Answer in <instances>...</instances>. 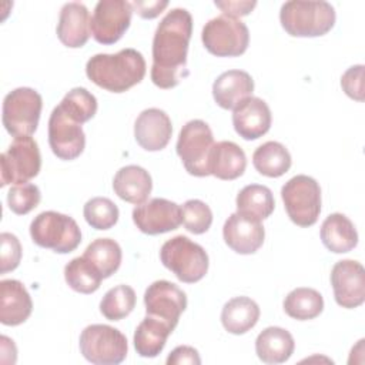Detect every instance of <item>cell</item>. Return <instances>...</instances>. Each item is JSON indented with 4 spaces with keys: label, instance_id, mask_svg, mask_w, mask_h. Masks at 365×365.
<instances>
[{
    "label": "cell",
    "instance_id": "ac0fdd59",
    "mask_svg": "<svg viewBox=\"0 0 365 365\" xmlns=\"http://www.w3.org/2000/svg\"><path fill=\"white\" fill-rule=\"evenodd\" d=\"M271 110L268 104L258 97L242 100L232 110V125L244 140H257L268 133L271 127Z\"/></svg>",
    "mask_w": 365,
    "mask_h": 365
},
{
    "label": "cell",
    "instance_id": "5b68a950",
    "mask_svg": "<svg viewBox=\"0 0 365 365\" xmlns=\"http://www.w3.org/2000/svg\"><path fill=\"white\" fill-rule=\"evenodd\" d=\"M30 237L41 248L57 254H68L81 242V231L76 220L57 211H43L30 224Z\"/></svg>",
    "mask_w": 365,
    "mask_h": 365
},
{
    "label": "cell",
    "instance_id": "d4e9b609",
    "mask_svg": "<svg viewBox=\"0 0 365 365\" xmlns=\"http://www.w3.org/2000/svg\"><path fill=\"white\" fill-rule=\"evenodd\" d=\"M321 241L327 250L335 254H344L354 250L358 244V232L352 221L341 214H329L321 225Z\"/></svg>",
    "mask_w": 365,
    "mask_h": 365
},
{
    "label": "cell",
    "instance_id": "9c48e42d",
    "mask_svg": "<svg viewBox=\"0 0 365 365\" xmlns=\"http://www.w3.org/2000/svg\"><path fill=\"white\" fill-rule=\"evenodd\" d=\"M214 144L212 131L205 121L191 120L182 125L175 150L188 174L195 177L211 175L208 163Z\"/></svg>",
    "mask_w": 365,
    "mask_h": 365
},
{
    "label": "cell",
    "instance_id": "5bb4252c",
    "mask_svg": "<svg viewBox=\"0 0 365 365\" xmlns=\"http://www.w3.org/2000/svg\"><path fill=\"white\" fill-rule=\"evenodd\" d=\"M144 305L147 315L164 321L174 329L187 308V295L175 284L160 279L145 289Z\"/></svg>",
    "mask_w": 365,
    "mask_h": 365
},
{
    "label": "cell",
    "instance_id": "7402d4cb",
    "mask_svg": "<svg viewBox=\"0 0 365 365\" xmlns=\"http://www.w3.org/2000/svg\"><path fill=\"white\" fill-rule=\"evenodd\" d=\"M254 91L252 77L242 70H228L217 77L212 84V97L224 110H234Z\"/></svg>",
    "mask_w": 365,
    "mask_h": 365
},
{
    "label": "cell",
    "instance_id": "3957f363",
    "mask_svg": "<svg viewBox=\"0 0 365 365\" xmlns=\"http://www.w3.org/2000/svg\"><path fill=\"white\" fill-rule=\"evenodd\" d=\"M335 9L328 1L292 0L281 6L279 21L292 37H319L335 24Z\"/></svg>",
    "mask_w": 365,
    "mask_h": 365
},
{
    "label": "cell",
    "instance_id": "277c9868",
    "mask_svg": "<svg viewBox=\"0 0 365 365\" xmlns=\"http://www.w3.org/2000/svg\"><path fill=\"white\" fill-rule=\"evenodd\" d=\"M160 259L167 269L187 284L201 281L208 271L207 251L185 235L165 241L160 250Z\"/></svg>",
    "mask_w": 365,
    "mask_h": 365
},
{
    "label": "cell",
    "instance_id": "52a82bcc",
    "mask_svg": "<svg viewBox=\"0 0 365 365\" xmlns=\"http://www.w3.org/2000/svg\"><path fill=\"white\" fill-rule=\"evenodd\" d=\"M281 197L289 220L298 227H311L321 212V188L317 180L299 174L281 188Z\"/></svg>",
    "mask_w": 365,
    "mask_h": 365
},
{
    "label": "cell",
    "instance_id": "60d3db41",
    "mask_svg": "<svg viewBox=\"0 0 365 365\" xmlns=\"http://www.w3.org/2000/svg\"><path fill=\"white\" fill-rule=\"evenodd\" d=\"M181 364L200 365L201 358L198 355V351L188 345H180L174 348L167 358V365H181Z\"/></svg>",
    "mask_w": 365,
    "mask_h": 365
},
{
    "label": "cell",
    "instance_id": "b9f144b4",
    "mask_svg": "<svg viewBox=\"0 0 365 365\" xmlns=\"http://www.w3.org/2000/svg\"><path fill=\"white\" fill-rule=\"evenodd\" d=\"M131 6H133V10H135V13L140 17H143V19H155L168 6V1L167 0H163V1H158V0H153V1L135 0V1L131 3Z\"/></svg>",
    "mask_w": 365,
    "mask_h": 365
},
{
    "label": "cell",
    "instance_id": "9a60e30c",
    "mask_svg": "<svg viewBox=\"0 0 365 365\" xmlns=\"http://www.w3.org/2000/svg\"><path fill=\"white\" fill-rule=\"evenodd\" d=\"M135 227L148 235L177 230L182 222V208L165 198H151L133 210Z\"/></svg>",
    "mask_w": 365,
    "mask_h": 365
},
{
    "label": "cell",
    "instance_id": "e575fe53",
    "mask_svg": "<svg viewBox=\"0 0 365 365\" xmlns=\"http://www.w3.org/2000/svg\"><path fill=\"white\" fill-rule=\"evenodd\" d=\"M58 107L78 124L87 123L97 113L96 97L84 87L71 88L60 101Z\"/></svg>",
    "mask_w": 365,
    "mask_h": 365
},
{
    "label": "cell",
    "instance_id": "2e32d148",
    "mask_svg": "<svg viewBox=\"0 0 365 365\" xmlns=\"http://www.w3.org/2000/svg\"><path fill=\"white\" fill-rule=\"evenodd\" d=\"M334 298L342 308H356L365 301V269L354 259L338 261L331 271Z\"/></svg>",
    "mask_w": 365,
    "mask_h": 365
},
{
    "label": "cell",
    "instance_id": "1f68e13d",
    "mask_svg": "<svg viewBox=\"0 0 365 365\" xmlns=\"http://www.w3.org/2000/svg\"><path fill=\"white\" fill-rule=\"evenodd\" d=\"M83 257L91 262L103 278H108L120 268L123 252L117 241L111 238H97L88 244Z\"/></svg>",
    "mask_w": 365,
    "mask_h": 365
},
{
    "label": "cell",
    "instance_id": "8fae6325",
    "mask_svg": "<svg viewBox=\"0 0 365 365\" xmlns=\"http://www.w3.org/2000/svg\"><path fill=\"white\" fill-rule=\"evenodd\" d=\"M1 187L20 185L34 178L41 168L38 144L31 135L16 137L9 148L0 155Z\"/></svg>",
    "mask_w": 365,
    "mask_h": 365
},
{
    "label": "cell",
    "instance_id": "8992f818",
    "mask_svg": "<svg viewBox=\"0 0 365 365\" xmlns=\"http://www.w3.org/2000/svg\"><path fill=\"white\" fill-rule=\"evenodd\" d=\"M81 355L96 365L121 364L128 351L125 335L104 324H93L81 331L78 341Z\"/></svg>",
    "mask_w": 365,
    "mask_h": 365
},
{
    "label": "cell",
    "instance_id": "6da1fadb",
    "mask_svg": "<svg viewBox=\"0 0 365 365\" xmlns=\"http://www.w3.org/2000/svg\"><path fill=\"white\" fill-rule=\"evenodd\" d=\"M192 17L185 9L168 11L154 33L151 81L160 88H173L188 77L187 51Z\"/></svg>",
    "mask_w": 365,
    "mask_h": 365
},
{
    "label": "cell",
    "instance_id": "d590c367",
    "mask_svg": "<svg viewBox=\"0 0 365 365\" xmlns=\"http://www.w3.org/2000/svg\"><path fill=\"white\" fill-rule=\"evenodd\" d=\"M87 224L94 230H110L118 221V207L107 197H94L83 208Z\"/></svg>",
    "mask_w": 365,
    "mask_h": 365
},
{
    "label": "cell",
    "instance_id": "f1b7e54d",
    "mask_svg": "<svg viewBox=\"0 0 365 365\" xmlns=\"http://www.w3.org/2000/svg\"><path fill=\"white\" fill-rule=\"evenodd\" d=\"M291 163L289 151L278 141H267L252 154V164L255 170L269 178L284 175L289 170Z\"/></svg>",
    "mask_w": 365,
    "mask_h": 365
},
{
    "label": "cell",
    "instance_id": "ab89813d",
    "mask_svg": "<svg viewBox=\"0 0 365 365\" xmlns=\"http://www.w3.org/2000/svg\"><path fill=\"white\" fill-rule=\"evenodd\" d=\"M364 68L362 64L352 66L341 77L342 90L356 101H364Z\"/></svg>",
    "mask_w": 365,
    "mask_h": 365
},
{
    "label": "cell",
    "instance_id": "603a6c76",
    "mask_svg": "<svg viewBox=\"0 0 365 365\" xmlns=\"http://www.w3.org/2000/svg\"><path fill=\"white\" fill-rule=\"evenodd\" d=\"M113 190L121 200L140 205L147 201L153 190L151 175L140 165H125L115 173Z\"/></svg>",
    "mask_w": 365,
    "mask_h": 365
},
{
    "label": "cell",
    "instance_id": "ffe728a7",
    "mask_svg": "<svg viewBox=\"0 0 365 365\" xmlns=\"http://www.w3.org/2000/svg\"><path fill=\"white\" fill-rule=\"evenodd\" d=\"M90 14L87 7L78 1L66 3L58 16L57 37L70 48L83 47L90 38Z\"/></svg>",
    "mask_w": 365,
    "mask_h": 365
},
{
    "label": "cell",
    "instance_id": "ba28073f",
    "mask_svg": "<svg viewBox=\"0 0 365 365\" xmlns=\"http://www.w3.org/2000/svg\"><path fill=\"white\" fill-rule=\"evenodd\" d=\"M43 108L41 96L30 87H19L3 100L1 121L6 131L16 137L31 135L38 125Z\"/></svg>",
    "mask_w": 365,
    "mask_h": 365
},
{
    "label": "cell",
    "instance_id": "74e56055",
    "mask_svg": "<svg viewBox=\"0 0 365 365\" xmlns=\"http://www.w3.org/2000/svg\"><path fill=\"white\" fill-rule=\"evenodd\" d=\"M41 200V192L36 184H20L10 188L7 192L9 208L17 215H26L33 211Z\"/></svg>",
    "mask_w": 365,
    "mask_h": 365
},
{
    "label": "cell",
    "instance_id": "7c38bea8",
    "mask_svg": "<svg viewBox=\"0 0 365 365\" xmlns=\"http://www.w3.org/2000/svg\"><path fill=\"white\" fill-rule=\"evenodd\" d=\"M133 6L125 0H100L90 20V31L100 44H114L131 23Z\"/></svg>",
    "mask_w": 365,
    "mask_h": 365
},
{
    "label": "cell",
    "instance_id": "f546056e",
    "mask_svg": "<svg viewBox=\"0 0 365 365\" xmlns=\"http://www.w3.org/2000/svg\"><path fill=\"white\" fill-rule=\"evenodd\" d=\"M235 202L237 212L257 218L259 221L268 218L275 208L272 191L261 184L245 185L238 192Z\"/></svg>",
    "mask_w": 365,
    "mask_h": 365
},
{
    "label": "cell",
    "instance_id": "7bdbcfd3",
    "mask_svg": "<svg viewBox=\"0 0 365 365\" xmlns=\"http://www.w3.org/2000/svg\"><path fill=\"white\" fill-rule=\"evenodd\" d=\"M214 4L224 11V14L231 17H241L251 13L257 6V1H214Z\"/></svg>",
    "mask_w": 365,
    "mask_h": 365
},
{
    "label": "cell",
    "instance_id": "e0dca14e",
    "mask_svg": "<svg viewBox=\"0 0 365 365\" xmlns=\"http://www.w3.org/2000/svg\"><path fill=\"white\" fill-rule=\"evenodd\" d=\"M222 237L232 251L248 255L257 252L262 247L265 230L259 220L241 212H234L222 227Z\"/></svg>",
    "mask_w": 365,
    "mask_h": 365
},
{
    "label": "cell",
    "instance_id": "4dcf8cb0",
    "mask_svg": "<svg viewBox=\"0 0 365 365\" xmlns=\"http://www.w3.org/2000/svg\"><path fill=\"white\" fill-rule=\"evenodd\" d=\"M322 309L324 298L314 288H295L284 299L285 314L298 321L314 319L322 312Z\"/></svg>",
    "mask_w": 365,
    "mask_h": 365
},
{
    "label": "cell",
    "instance_id": "cb8c5ba5",
    "mask_svg": "<svg viewBox=\"0 0 365 365\" xmlns=\"http://www.w3.org/2000/svg\"><path fill=\"white\" fill-rule=\"evenodd\" d=\"M247 167L244 150L232 141L215 143L210 154V174L220 180H235L241 177Z\"/></svg>",
    "mask_w": 365,
    "mask_h": 365
},
{
    "label": "cell",
    "instance_id": "f35d334b",
    "mask_svg": "<svg viewBox=\"0 0 365 365\" xmlns=\"http://www.w3.org/2000/svg\"><path fill=\"white\" fill-rule=\"evenodd\" d=\"M21 259V245L11 232L0 234V272L6 274L19 267Z\"/></svg>",
    "mask_w": 365,
    "mask_h": 365
},
{
    "label": "cell",
    "instance_id": "30bf717a",
    "mask_svg": "<svg viewBox=\"0 0 365 365\" xmlns=\"http://www.w3.org/2000/svg\"><path fill=\"white\" fill-rule=\"evenodd\" d=\"M201 40L204 47L217 57H237L248 48L250 31L240 19L221 14L205 23Z\"/></svg>",
    "mask_w": 365,
    "mask_h": 365
},
{
    "label": "cell",
    "instance_id": "836d02e7",
    "mask_svg": "<svg viewBox=\"0 0 365 365\" xmlns=\"http://www.w3.org/2000/svg\"><path fill=\"white\" fill-rule=\"evenodd\" d=\"M135 307V292L130 285L121 284L108 289L101 302L100 312L110 321H120L131 314Z\"/></svg>",
    "mask_w": 365,
    "mask_h": 365
},
{
    "label": "cell",
    "instance_id": "7a4b0ae2",
    "mask_svg": "<svg viewBox=\"0 0 365 365\" xmlns=\"http://www.w3.org/2000/svg\"><path fill=\"white\" fill-rule=\"evenodd\" d=\"M87 77L111 93H124L145 76V60L135 48H123L115 54H96L86 64Z\"/></svg>",
    "mask_w": 365,
    "mask_h": 365
},
{
    "label": "cell",
    "instance_id": "4fadbf2b",
    "mask_svg": "<svg viewBox=\"0 0 365 365\" xmlns=\"http://www.w3.org/2000/svg\"><path fill=\"white\" fill-rule=\"evenodd\" d=\"M48 144L53 154L64 161L80 157L86 147V135L81 124L70 118L58 106L48 118Z\"/></svg>",
    "mask_w": 365,
    "mask_h": 365
},
{
    "label": "cell",
    "instance_id": "d6986e66",
    "mask_svg": "<svg viewBox=\"0 0 365 365\" xmlns=\"http://www.w3.org/2000/svg\"><path fill=\"white\" fill-rule=\"evenodd\" d=\"M173 134L171 120L160 108L141 111L134 124V137L138 145L147 151H160L167 147Z\"/></svg>",
    "mask_w": 365,
    "mask_h": 365
},
{
    "label": "cell",
    "instance_id": "484cf974",
    "mask_svg": "<svg viewBox=\"0 0 365 365\" xmlns=\"http://www.w3.org/2000/svg\"><path fill=\"white\" fill-rule=\"evenodd\" d=\"M295 342L292 335L279 327H268L255 341L257 356L265 364H282L294 354Z\"/></svg>",
    "mask_w": 365,
    "mask_h": 365
},
{
    "label": "cell",
    "instance_id": "d6a6232c",
    "mask_svg": "<svg viewBox=\"0 0 365 365\" xmlns=\"http://www.w3.org/2000/svg\"><path fill=\"white\" fill-rule=\"evenodd\" d=\"M64 278L68 287L80 294H93L100 288L101 274L83 255L73 258L64 267Z\"/></svg>",
    "mask_w": 365,
    "mask_h": 365
},
{
    "label": "cell",
    "instance_id": "44dd1931",
    "mask_svg": "<svg viewBox=\"0 0 365 365\" xmlns=\"http://www.w3.org/2000/svg\"><path fill=\"white\" fill-rule=\"evenodd\" d=\"M33 311V302L26 287L17 279L0 282V322L7 327L23 324Z\"/></svg>",
    "mask_w": 365,
    "mask_h": 365
},
{
    "label": "cell",
    "instance_id": "8d00e7d4",
    "mask_svg": "<svg viewBox=\"0 0 365 365\" xmlns=\"http://www.w3.org/2000/svg\"><path fill=\"white\" fill-rule=\"evenodd\" d=\"M182 224L192 234H204L212 224V211L201 200H188L182 205Z\"/></svg>",
    "mask_w": 365,
    "mask_h": 365
},
{
    "label": "cell",
    "instance_id": "4316f807",
    "mask_svg": "<svg viewBox=\"0 0 365 365\" xmlns=\"http://www.w3.org/2000/svg\"><path fill=\"white\" fill-rule=\"evenodd\" d=\"M259 314V307L254 299L248 297H235L222 307L221 322L230 334L242 335L257 325Z\"/></svg>",
    "mask_w": 365,
    "mask_h": 365
},
{
    "label": "cell",
    "instance_id": "83f0119b",
    "mask_svg": "<svg viewBox=\"0 0 365 365\" xmlns=\"http://www.w3.org/2000/svg\"><path fill=\"white\" fill-rule=\"evenodd\" d=\"M174 329L164 321L147 315L135 328L134 348L143 358L157 356L165 346L168 335Z\"/></svg>",
    "mask_w": 365,
    "mask_h": 365
}]
</instances>
